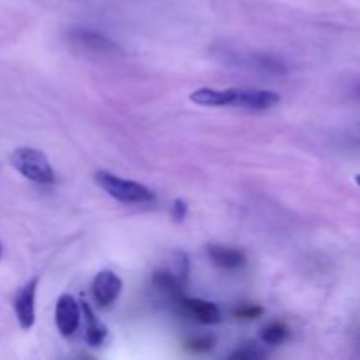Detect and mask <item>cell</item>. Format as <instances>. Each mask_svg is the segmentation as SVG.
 <instances>
[{
	"label": "cell",
	"instance_id": "1",
	"mask_svg": "<svg viewBox=\"0 0 360 360\" xmlns=\"http://www.w3.org/2000/svg\"><path fill=\"white\" fill-rule=\"evenodd\" d=\"M190 101L204 108H241L250 111H266L281 101L276 91L260 88H199L190 95Z\"/></svg>",
	"mask_w": 360,
	"mask_h": 360
},
{
	"label": "cell",
	"instance_id": "2",
	"mask_svg": "<svg viewBox=\"0 0 360 360\" xmlns=\"http://www.w3.org/2000/svg\"><path fill=\"white\" fill-rule=\"evenodd\" d=\"M217 58L229 67L250 70V72L262 74V76H287V63L278 56L264 51H250V49L229 48L221 46L217 51Z\"/></svg>",
	"mask_w": 360,
	"mask_h": 360
},
{
	"label": "cell",
	"instance_id": "3",
	"mask_svg": "<svg viewBox=\"0 0 360 360\" xmlns=\"http://www.w3.org/2000/svg\"><path fill=\"white\" fill-rule=\"evenodd\" d=\"M95 183L104 190L108 195L125 204H150L155 202V193L141 183L123 179L108 171H98L95 174Z\"/></svg>",
	"mask_w": 360,
	"mask_h": 360
},
{
	"label": "cell",
	"instance_id": "4",
	"mask_svg": "<svg viewBox=\"0 0 360 360\" xmlns=\"http://www.w3.org/2000/svg\"><path fill=\"white\" fill-rule=\"evenodd\" d=\"M9 162L28 181L39 183V185H51L55 181V171H53L48 157L35 148H18L13 151Z\"/></svg>",
	"mask_w": 360,
	"mask_h": 360
},
{
	"label": "cell",
	"instance_id": "5",
	"mask_svg": "<svg viewBox=\"0 0 360 360\" xmlns=\"http://www.w3.org/2000/svg\"><path fill=\"white\" fill-rule=\"evenodd\" d=\"M69 41L72 42L76 48L84 49L88 53H95V55H120L122 48L116 44L115 41H111L109 37H105L101 32H95L91 28H83V27H74L69 32Z\"/></svg>",
	"mask_w": 360,
	"mask_h": 360
},
{
	"label": "cell",
	"instance_id": "6",
	"mask_svg": "<svg viewBox=\"0 0 360 360\" xmlns=\"http://www.w3.org/2000/svg\"><path fill=\"white\" fill-rule=\"evenodd\" d=\"M81 306L72 295L63 294L60 295L58 301H56V308H55V322H56V329L58 333L62 334L63 338H70L76 334V330L79 329L81 326Z\"/></svg>",
	"mask_w": 360,
	"mask_h": 360
},
{
	"label": "cell",
	"instance_id": "7",
	"mask_svg": "<svg viewBox=\"0 0 360 360\" xmlns=\"http://www.w3.org/2000/svg\"><path fill=\"white\" fill-rule=\"evenodd\" d=\"M176 306H178L183 315L195 320L197 323H202V326H214L221 320L220 308L214 302L204 301V299H193L183 295L176 302Z\"/></svg>",
	"mask_w": 360,
	"mask_h": 360
},
{
	"label": "cell",
	"instance_id": "8",
	"mask_svg": "<svg viewBox=\"0 0 360 360\" xmlns=\"http://www.w3.org/2000/svg\"><path fill=\"white\" fill-rule=\"evenodd\" d=\"M122 287V280H120V276L115 271H101V273L94 278V283H91L94 301L97 302L101 308H108V306H111L112 302L118 299Z\"/></svg>",
	"mask_w": 360,
	"mask_h": 360
},
{
	"label": "cell",
	"instance_id": "9",
	"mask_svg": "<svg viewBox=\"0 0 360 360\" xmlns=\"http://www.w3.org/2000/svg\"><path fill=\"white\" fill-rule=\"evenodd\" d=\"M39 278L28 281L21 290L18 292L16 299H14V313L20 322L21 329L28 330L35 322V294H37Z\"/></svg>",
	"mask_w": 360,
	"mask_h": 360
},
{
	"label": "cell",
	"instance_id": "10",
	"mask_svg": "<svg viewBox=\"0 0 360 360\" xmlns=\"http://www.w3.org/2000/svg\"><path fill=\"white\" fill-rule=\"evenodd\" d=\"M207 255L214 266L224 271H238L246 264L245 253L238 248H232V246L210 245L207 246Z\"/></svg>",
	"mask_w": 360,
	"mask_h": 360
},
{
	"label": "cell",
	"instance_id": "11",
	"mask_svg": "<svg viewBox=\"0 0 360 360\" xmlns=\"http://www.w3.org/2000/svg\"><path fill=\"white\" fill-rule=\"evenodd\" d=\"M151 283L160 294L169 297L171 301L178 302L179 297H183V285L185 281L179 280L169 267H160L151 274Z\"/></svg>",
	"mask_w": 360,
	"mask_h": 360
},
{
	"label": "cell",
	"instance_id": "12",
	"mask_svg": "<svg viewBox=\"0 0 360 360\" xmlns=\"http://www.w3.org/2000/svg\"><path fill=\"white\" fill-rule=\"evenodd\" d=\"M81 309H83V320L84 323H86L88 345H91V347H101L105 341V338H108V329H105L104 323L94 315V311H91V308L86 302H83Z\"/></svg>",
	"mask_w": 360,
	"mask_h": 360
},
{
	"label": "cell",
	"instance_id": "13",
	"mask_svg": "<svg viewBox=\"0 0 360 360\" xmlns=\"http://www.w3.org/2000/svg\"><path fill=\"white\" fill-rule=\"evenodd\" d=\"M288 338V329L285 323L274 322L269 323L266 329L262 330V340L267 345H281Z\"/></svg>",
	"mask_w": 360,
	"mask_h": 360
},
{
	"label": "cell",
	"instance_id": "14",
	"mask_svg": "<svg viewBox=\"0 0 360 360\" xmlns=\"http://www.w3.org/2000/svg\"><path fill=\"white\" fill-rule=\"evenodd\" d=\"M185 347L193 354H207V352L213 350L214 340L211 336H195L186 340Z\"/></svg>",
	"mask_w": 360,
	"mask_h": 360
},
{
	"label": "cell",
	"instance_id": "15",
	"mask_svg": "<svg viewBox=\"0 0 360 360\" xmlns=\"http://www.w3.org/2000/svg\"><path fill=\"white\" fill-rule=\"evenodd\" d=\"M262 313L264 309L255 304H246V306H241V308L234 309V316L239 320H255L259 319V316H262Z\"/></svg>",
	"mask_w": 360,
	"mask_h": 360
},
{
	"label": "cell",
	"instance_id": "16",
	"mask_svg": "<svg viewBox=\"0 0 360 360\" xmlns=\"http://www.w3.org/2000/svg\"><path fill=\"white\" fill-rule=\"evenodd\" d=\"M264 357V352L259 350L257 345H243L239 350L231 354V359H260Z\"/></svg>",
	"mask_w": 360,
	"mask_h": 360
},
{
	"label": "cell",
	"instance_id": "17",
	"mask_svg": "<svg viewBox=\"0 0 360 360\" xmlns=\"http://www.w3.org/2000/svg\"><path fill=\"white\" fill-rule=\"evenodd\" d=\"M186 213H188V206H186L185 200L176 199L174 204H172V218L176 221H183L186 218Z\"/></svg>",
	"mask_w": 360,
	"mask_h": 360
},
{
	"label": "cell",
	"instance_id": "18",
	"mask_svg": "<svg viewBox=\"0 0 360 360\" xmlns=\"http://www.w3.org/2000/svg\"><path fill=\"white\" fill-rule=\"evenodd\" d=\"M355 95H357V98L360 101V83L357 84V88H355Z\"/></svg>",
	"mask_w": 360,
	"mask_h": 360
},
{
	"label": "cell",
	"instance_id": "19",
	"mask_svg": "<svg viewBox=\"0 0 360 360\" xmlns=\"http://www.w3.org/2000/svg\"><path fill=\"white\" fill-rule=\"evenodd\" d=\"M2 255H4V248H2V243H0V259H2Z\"/></svg>",
	"mask_w": 360,
	"mask_h": 360
},
{
	"label": "cell",
	"instance_id": "20",
	"mask_svg": "<svg viewBox=\"0 0 360 360\" xmlns=\"http://www.w3.org/2000/svg\"><path fill=\"white\" fill-rule=\"evenodd\" d=\"M355 181H357V185L360 186V174H359V176H355Z\"/></svg>",
	"mask_w": 360,
	"mask_h": 360
}]
</instances>
